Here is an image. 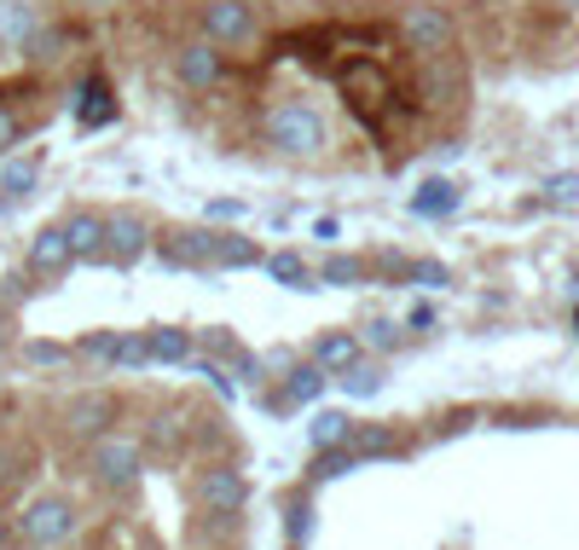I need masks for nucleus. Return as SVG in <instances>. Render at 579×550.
<instances>
[{"label": "nucleus", "mask_w": 579, "mask_h": 550, "mask_svg": "<svg viewBox=\"0 0 579 550\" xmlns=\"http://www.w3.org/2000/svg\"><path fill=\"white\" fill-rule=\"evenodd\" d=\"M261 134H266V146H273L279 157H296V162H314L325 151V122L319 111H307V105H273L261 122Z\"/></svg>", "instance_id": "1"}, {"label": "nucleus", "mask_w": 579, "mask_h": 550, "mask_svg": "<svg viewBox=\"0 0 579 550\" xmlns=\"http://www.w3.org/2000/svg\"><path fill=\"white\" fill-rule=\"evenodd\" d=\"M192 499H197V511H203V516H215V522H238V516H243V504H250V481H243L238 463H203L197 481H192Z\"/></svg>", "instance_id": "2"}, {"label": "nucleus", "mask_w": 579, "mask_h": 550, "mask_svg": "<svg viewBox=\"0 0 579 550\" xmlns=\"http://www.w3.org/2000/svg\"><path fill=\"white\" fill-rule=\"evenodd\" d=\"M88 475L99 486H134L145 475V446L128 440V435H111V429L93 435V446H88Z\"/></svg>", "instance_id": "3"}, {"label": "nucleus", "mask_w": 579, "mask_h": 550, "mask_svg": "<svg viewBox=\"0 0 579 550\" xmlns=\"http://www.w3.org/2000/svg\"><path fill=\"white\" fill-rule=\"evenodd\" d=\"M18 534H24V545H35V550L65 545L76 534V504L70 499H35L30 511L18 516Z\"/></svg>", "instance_id": "4"}, {"label": "nucleus", "mask_w": 579, "mask_h": 550, "mask_svg": "<svg viewBox=\"0 0 579 550\" xmlns=\"http://www.w3.org/2000/svg\"><path fill=\"white\" fill-rule=\"evenodd\" d=\"M203 35H209L215 47H250L256 41V7H243V0H209V7H203Z\"/></svg>", "instance_id": "5"}, {"label": "nucleus", "mask_w": 579, "mask_h": 550, "mask_svg": "<svg viewBox=\"0 0 579 550\" xmlns=\"http://www.w3.org/2000/svg\"><path fill=\"white\" fill-rule=\"evenodd\" d=\"M220 70H226V53L215 47L209 35L185 41V47L174 53V76H180V88H192V93H209L220 81Z\"/></svg>", "instance_id": "6"}, {"label": "nucleus", "mask_w": 579, "mask_h": 550, "mask_svg": "<svg viewBox=\"0 0 579 550\" xmlns=\"http://www.w3.org/2000/svg\"><path fill=\"white\" fill-rule=\"evenodd\" d=\"M400 35H406L418 53L434 58V53L452 47V18H446L441 7H406V12H400Z\"/></svg>", "instance_id": "7"}, {"label": "nucleus", "mask_w": 579, "mask_h": 550, "mask_svg": "<svg viewBox=\"0 0 579 550\" xmlns=\"http://www.w3.org/2000/svg\"><path fill=\"white\" fill-rule=\"evenodd\" d=\"M111 417H116V400H111V394H99V389L76 394V400L65 405V429H70V435H81V440L105 435V429H111Z\"/></svg>", "instance_id": "8"}, {"label": "nucleus", "mask_w": 579, "mask_h": 550, "mask_svg": "<svg viewBox=\"0 0 579 550\" xmlns=\"http://www.w3.org/2000/svg\"><path fill=\"white\" fill-rule=\"evenodd\" d=\"M145 243H151V227H145L139 215H111V220H105V255L116 261V267L139 261Z\"/></svg>", "instance_id": "9"}, {"label": "nucleus", "mask_w": 579, "mask_h": 550, "mask_svg": "<svg viewBox=\"0 0 579 550\" xmlns=\"http://www.w3.org/2000/svg\"><path fill=\"white\" fill-rule=\"evenodd\" d=\"M65 267H76V250H70L65 227L35 232V238H30V273H41V278H58Z\"/></svg>", "instance_id": "10"}, {"label": "nucleus", "mask_w": 579, "mask_h": 550, "mask_svg": "<svg viewBox=\"0 0 579 550\" xmlns=\"http://www.w3.org/2000/svg\"><path fill=\"white\" fill-rule=\"evenodd\" d=\"M65 238H70L76 261H99V255H105V215H93V209H76V215L65 220Z\"/></svg>", "instance_id": "11"}, {"label": "nucleus", "mask_w": 579, "mask_h": 550, "mask_svg": "<svg viewBox=\"0 0 579 550\" xmlns=\"http://www.w3.org/2000/svg\"><path fill=\"white\" fill-rule=\"evenodd\" d=\"M354 359H360V342L348 331H330V336L314 342V365H319V371H348Z\"/></svg>", "instance_id": "12"}, {"label": "nucleus", "mask_w": 579, "mask_h": 550, "mask_svg": "<svg viewBox=\"0 0 579 550\" xmlns=\"http://www.w3.org/2000/svg\"><path fill=\"white\" fill-rule=\"evenodd\" d=\"M307 440H314L319 452H330V446H348V440H354V417H348V412H319L314 423H307Z\"/></svg>", "instance_id": "13"}, {"label": "nucleus", "mask_w": 579, "mask_h": 550, "mask_svg": "<svg viewBox=\"0 0 579 550\" xmlns=\"http://www.w3.org/2000/svg\"><path fill=\"white\" fill-rule=\"evenodd\" d=\"M145 354L162 359V365H180V359H192V331H174V324H162V331L145 336Z\"/></svg>", "instance_id": "14"}, {"label": "nucleus", "mask_w": 579, "mask_h": 550, "mask_svg": "<svg viewBox=\"0 0 579 550\" xmlns=\"http://www.w3.org/2000/svg\"><path fill=\"white\" fill-rule=\"evenodd\" d=\"M215 238L220 232H180L174 243H162V261H174V267H185V261H215Z\"/></svg>", "instance_id": "15"}, {"label": "nucleus", "mask_w": 579, "mask_h": 550, "mask_svg": "<svg viewBox=\"0 0 579 550\" xmlns=\"http://www.w3.org/2000/svg\"><path fill=\"white\" fill-rule=\"evenodd\" d=\"M325 382H330V371H319V365H296V371H290V382H284V400H279V405H307V400H319Z\"/></svg>", "instance_id": "16"}, {"label": "nucleus", "mask_w": 579, "mask_h": 550, "mask_svg": "<svg viewBox=\"0 0 579 550\" xmlns=\"http://www.w3.org/2000/svg\"><path fill=\"white\" fill-rule=\"evenodd\" d=\"M35 180H41L35 157H7V169H0V197H30Z\"/></svg>", "instance_id": "17"}, {"label": "nucleus", "mask_w": 579, "mask_h": 550, "mask_svg": "<svg viewBox=\"0 0 579 550\" xmlns=\"http://www.w3.org/2000/svg\"><path fill=\"white\" fill-rule=\"evenodd\" d=\"M111 116H116L111 88H105V81H88V88H81V128H105Z\"/></svg>", "instance_id": "18"}, {"label": "nucleus", "mask_w": 579, "mask_h": 550, "mask_svg": "<svg viewBox=\"0 0 579 550\" xmlns=\"http://www.w3.org/2000/svg\"><path fill=\"white\" fill-rule=\"evenodd\" d=\"M452 203H458V192H452V180H423L418 197H411V209L418 215H446Z\"/></svg>", "instance_id": "19"}, {"label": "nucleus", "mask_w": 579, "mask_h": 550, "mask_svg": "<svg viewBox=\"0 0 579 550\" xmlns=\"http://www.w3.org/2000/svg\"><path fill=\"white\" fill-rule=\"evenodd\" d=\"M337 382L348 394H377L383 389V365H371V359H354L348 371H337Z\"/></svg>", "instance_id": "20"}, {"label": "nucleus", "mask_w": 579, "mask_h": 550, "mask_svg": "<svg viewBox=\"0 0 579 550\" xmlns=\"http://www.w3.org/2000/svg\"><path fill=\"white\" fill-rule=\"evenodd\" d=\"M215 261H226V267H256L261 250H256V243H243V238H215Z\"/></svg>", "instance_id": "21"}, {"label": "nucleus", "mask_w": 579, "mask_h": 550, "mask_svg": "<svg viewBox=\"0 0 579 550\" xmlns=\"http://www.w3.org/2000/svg\"><path fill=\"white\" fill-rule=\"evenodd\" d=\"M284 534H290V545H307V534H314V504H307V499H296V504H290V511H284Z\"/></svg>", "instance_id": "22"}, {"label": "nucleus", "mask_w": 579, "mask_h": 550, "mask_svg": "<svg viewBox=\"0 0 579 550\" xmlns=\"http://www.w3.org/2000/svg\"><path fill=\"white\" fill-rule=\"evenodd\" d=\"M0 35H7V41L30 35V7H24V0H0Z\"/></svg>", "instance_id": "23"}, {"label": "nucleus", "mask_w": 579, "mask_h": 550, "mask_svg": "<svg viewBox=\"0 0 579 550\" xmlns=\"http://www.w3.org/2000/svg\"><path fill=\"white\" fill-rule=\"evenodd\" d=\"M266 273H273L279 284H307V267H302V255H290V250L266 255Z\"/></svg>", "instance_id": "24"}, {"label": "nucleus", "mask_w": 579, "mask_h": 550, "mask_svg": "<svg viewBox=\"0 0 579 550\" xmlns=\"http://www.w3.org/2000/svg\"><path fill=\"white\" fill-rule=\"evenodd\" d=\"M360 273H365V267H360L354 255H330V261H325V284H360Z\"/></svg>", "instance_id": "25"}, {"label": "nucleus", "mask_w": 579, "mask_h": 550, "mask_svg": "<svg viewBox=\"0 0 579 550\" xmlns=\"http://www.w3.org/2000/svg\"><path fill=\"white\" fill-rule=\"evenodd\" d=\"M360 463V452H325L319 463H314V481H330V475H348Z\"/></svg>", "instance_id": "26"}, {"label": "nucleus", "mask_w": 579, "mask_h": 550, "mask_svg": "<svg viewBox=\"0 0 579 550\" xmlns=\"http://www.w3.org/2000/svg\"><path fill=\"white\" fill-rule=\"evenodd\" d=\"M192 371H197V377H209V389H215V394H226V400H232V394H238V382H232V377H226V371H220V365H209V359H192Z\"/></svg>", "instance_id": "27"}, {"label": "nucleus", "mask_w": 579, "mask_h": 550, "mask_svg": "<svg viewBox=\"0 0 579 550\" xmlns=\"http://www.w3.org/2000/svg\"><path fill=\"white\" fill-rule=\"evenodd\" d=\"M116 365H145L151 354H145V336H116V354H111Z\"/></svg>", "instance_id": "28"}, {"label": "nucleus", "mask_w": 579, "mask_h": 550, "mask_svg": "<svg viewBox=\"0 0 579 550\" xmlns=\"http://www.w3.org/2000/svg\"><path fill=\"white\" fill-rule=\"evenodd\" d=\"M70 354L58 348V342H30V365H65Z\"/></svg>", "instance_id": "29"}, {"label": "nucleus", "mask_w": 579, "mask_h": 550, "mask_svg": "<svg viewBox=\"0 0 579 550\" xmlns=\"http://www.w3.org/2000/svg\"><path fill=\"white\" fill-rule=\"evenodd\" d=\"M18 134H24V122H18L7 105H0V151H7V146H18Z\"/></svg>", "instance_id": "30"}, {"label": "nucleus", "mask_w": 579, "mask_h": 550, "mask_svg": "<svg viewBox=\"0 0 579 550\" xmlns=\"http://www.w3.org/2000/svg\"><path fill=\"white\" fill-rule=\"evenodd\" d=\"M81 354H93V359H111V354H116V331H105V336H88V342H81Z\"/></svg>", "instance_id": "31"}, {"label": "nucleus", "mask_w": 579, "mask_h": 550, "mask_svg": "<svg viewBox=\"0 0 579 550\" xmlns=\"http://www.w3.org/2000/svg\"><path fill=\"white\" fill-rule=\"evenodd\" d=\"M371 342H377V348H395V342H400V324L377 319V324H371Z\"/></svg>", "instance_id": "32"}, {"label": "nucleus", "mask_w": 579, "mask_h": 550, "mask_svg": "<svg viewBox=\"0 0 579 550\" xmlns=\"http://www.w3.org/2000/svg\"><path fill=\"white\" fill-rule=\"evenodd\" d=\"M411 278H418V284H446V267H434V261H418V267H411Z\"/></svg>", "instance_id": "33"}, {"label": "nucleus", "mask_w": 579, "mask_h": 550, "mask_svg": "<svg viewBox=\"0 0 579 550\" xmlns=\"http://www.w3.org/2000/svg\"><path fill=\"white\" fill-rule=\"evenodd\" d=\"M209 215H215V220H232V215H243V203H232V197H215V203H209Z\"/></svg>", "instance_id": "34"}, {"label": "nucleus", "mask_w": 579, "mask_h": 550, "mask_svg": "<svg viewBox=\"0 0 579 550\" xmlns=\"http://www.w3.org/2000/svg\"><path fill=\"white\" fill-rule=\"evenodd\" d=\"M406 324H411V331H429V324H434V308H411Z\"/></svg>", "instance_id": "35"}, {"label": "nucleus", "mask_w": 579, "mask_h": 550, "mask_svg": "<svg viewBox=\"0 0 579 550\" xmlns=\"http://www.w3.org/2000/svg\"><path fill=\"white\" fill-rule=\"evenodd\" d=\"M7 336H12V319H7V313H0V348H7Z\"/></svg>", "instance_id": "36"}, {"label": "nucleus", "mask_w": 579, "mask_h": 550, "mask_svg": "<svg viewBox=\"0 0 579 550\" xmlns=\"http://www.w3.org/2000/svg\"><path fill=\"white\" fill-rule=\"evenodd\" d=\"M0 550H7V516H0Z\"/></svg>", "instance_id": "37"}]
</instances>
